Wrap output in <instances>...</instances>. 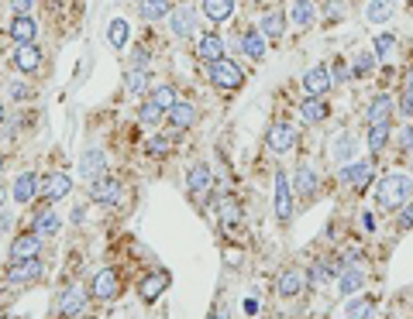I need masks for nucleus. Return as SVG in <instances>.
Masks as SVG:
<instances>
[{
    "label": "nucleus",
    "instance_id": "1",
    "mask_svg": "<svg viewBox=\"0 0 413 319\" xmlns=\"http://www.w3.org/2000/svg\"><path fill=\"white\" fill-rule=\"evenodd\" d=\"M375 196H379V206H386V209H403L413 196V179L407 172H389L379 182Z\"/></svg>",
    "mask_w": 413,
    "mask_h": 319
},
{
    "label": "nucleus",
    "instance_id": "2",
    "mask_svg": "<svg viewBox=\"0 0 413 319\" xmlns=\"http://www.w3.org/2000/svg\"><path fill=\"white\" fill-rule=\"evenodd\" d=\"M206 76H210V82H214L217 89H238V86L245 82V69L234 66L231 59H217V62L206 66Z\"/></svg>",
    "mask_w": 413,
    "mask_h": 319
},
{
    "label": "nucleus",
    "instance_id": "3",
    "mask_svg": "<svg viewBox=\"0 0 413 319\" xmlns=\"http://www.w3.org/2000/svg\"><path fill=\"white\" fill-rule=\"evenodd\" d=\"M296 127L293 124H272L269 127V134H265V144H269V151H276V155H286L289 148H296Z\"/></svg>",
    "mask_w": 413,
    "mask_h": 319
},
{
    "label": "nucleus",
    "instance_id": "4",
    "mask_svg": "<svg viewBox=\"0 0 413 319\" xmlns=\"http://www.w3.org/2000/svg\"><path fill=\"white\" fill-rule=\"evenodd\" d=\"M69 193H73V179H69L66 172H48V175L41 179V196L48 202L66 200Z\"/></svg>",
    "mask_w": 413,
    "mask_h": 319
},
{
    "label": "nucleus",
    "instance_id": "5",
    "mask_svg": "<svg viewBox=\"0 0 413 319\" xmlns=\"http://www.w3.org/2000/svg\"><path fill=\"white\" fill-rule=\"evenodd\" d=\"M169 28H172L176 38H190V35L197 31V10L186 7V3H179V7L169 14Z\"/></svg>",
    "mask_w": 413,
    "mask_h": 319
},
{
    "label": "nucleus",
    "instance_id": "6",
    "mask_svg": "<svg viewBox=\"0 0 413 319\" xmlns=\"http://www.w3.org/2000/svg\"><path fill=\"white\" fill-rule=\"evenodd\" d=\"M334 80H330V69L328 66H314V69H307V76H303V93L307 96H324Z\"/></svg>",
    "mask_w": 413,
    "mask_h": 319
},
{
    "label": "nucleus",
    "instance_id": "7",
    "mask_svg": "<svg viewBox=\"0 0 413 319\" xmlns=\"http://www.w3.org/2000/svg\"><path fill=\"white\" fill-rule=\"evenodd\" d=\"M14 69H18V73H28V76L41 69V52L35 48V41H31V45H18V48H14Z\"/></svg>",
    "mask_w": 413,
    "mask_h": 319
},
{
    "label": "nucleus",
    "instance_id": "8",
    "mask_svg": "<svg viewBox=\"0 0 413 319\" xmlns=\"http://www.w3.org/2000/svg\"><path fill=\"white\" fill-rule=\"evenodd\" d=\"M341 182H348V186H355V189H365V182L372 179V161H348V165H341Z\"/></svg>",
    "mask_w": 413,
    "mask_h": 319
},
{
    "label": "nucleus",
    "instance_id": "9",
    "mask_svg": "<svg viewBox=\"0 0 413 319\" xmlns=\"http://www.w3.org/2000/svg\"><path fill=\"white\" fill-rule=\"evenodd\" d=\"M121 193L124 186L118 182V179H107V175H100L97 182H93V202H107V206H114V202H121Z\"/></svg>",
    "mask_w": 413,
    "mask_h": 319
},
{
    "label": "nucleus",
    "instance_id": "10",
    "mask_svg": "<svg viewBox=\"0 0 413 319\" xmlns=\"http://www.w3.org/2000/svg\"><path fill=\"white\" fill-rule=\"evenodd\" d=\"M104 168H107V158H104L100 148H86V151H83V158H80V175L83 179L97 182V179L104 175Z\"/></svg>",
    "mask_w": 413,
    "mask_h": 319
},
{
    "label": "nucleus",
    "instance_id": "11",
    "mask_svg": "<svg viewBox=\"0 0 413 319\" xmlns=\"http://www.w3.org/2000/svg\"><path fill=\"white\" fill-rule=\"evenodd\" d=\"M10 38L18 41V45H31L35 35H38V24L31 21V14H14V21H10Z\"/></svg>",
    "mask_w": 413,
    "mask_h": 319
},
{
    "label": "nucleus",
    "instance_id": "12",
    "mask_svg": "<svg viewBox=\"0 0 413 319\" xmlns=\"http://www.w3.org/2000/svg\"><path fill=\"white\" fill-rule=\"evenodd\" d=\"M41 254V237L31 230V234H21V237H14L10 244V258L14 261H24V258H38Z\"/></svg>",
    "mask_w": 413,
    "mask_h": 319
},
{
    "label": "nucleus",
    "instance_id": "13",
    "mask_svg": "<svg viewBox=\"0 0 413 319\" xmlns=\"http://www.w3.org/2000/svg\"><path fill=\"white\" fill-rule=\"evenodd\" d=\"M83 306H86V292H83V288H76V285H73V288H66V292L59 295V313H62L66 319H76L83 313Z\"/></svg>",
    "mask_w": 413,
    "mask_h": 319
},
{
    "label": "nucleus",
    "instance_id": "14",
    "mask_svg": "<svg viewBox=\"0 0 413 319\" xmlns=\"http://www.w3.org/2000/svg\"><path fill=\"white\" fill-rule=\"evenodd\" d=\"M330 107L324 96H307L303 103H300V117H303V124H321V120H328Z\"/></svg>",
    "mask_w": 413,
    "mask_h": 319
},
{
    "label": "nucleus",
    "instance_id": "15",
    "mask_svg": "<svg viewBox=\"0 0 413 319\" xmlns=\"http://www.w3.org/2000/svg\"><path fill=\"white\" fill-rule=\"evenodd\" d=\"M289 21H293L296 28L317 24V7H314V0H293V3H289Z\"/></svg>",
    "mask_w": 413,
    "mask_h": 319
},
{
    "label": "nucleus",
    "instance_id": "16",
    "mask_svg": "<svg viewBox=\"0 0 413 319\" xmlns=\"http://www.w3.org/2000/svg\"><path fill=\"white\" fill-rule=\"evenodd\" d=\"M276 216H279V220H289V216H293V196H289L286 172H276Z\"/></svg>",
    "mask_w": 413,
    "mask_h": 319
},
{
    "label": "nucleus",
    "instance_id": "17",
    "mask_svg": "<svg viewBox=\"0 0 413 319\" xmlns=\"http://www.w3.org/2000/svg\"><path fill=\"white\" fill-rule=\"evenodd\" d=\"M118 288H121L118 272L104 268V272H97V275H93V295H97V299H114V295H118Z\"/></svg>",
    "mask_w": 413,
    "mask_h": 319
},
{
    "label": "nucleus",
    "instance_id": "18",
    "mask_svg": "<svg viewBox=\"0 0 413 319\" xmlns=\"http://www.w3.org/2000/svg\"><path fill=\"white\" fill-rule=\"evenodd\" d=\"M38 275H41V258H24V261H14V265H10V275H7V279L24 285V281L38 279Z\"/></svg>",
    "mask_w": 413,
    "mask_h": 319
},
{
    "label": "nucleus",
    "instance_id": "19",
    "mask_svg": "<svg viewBox=\"0 0 413 319\" xmlns=\"http://www.w3.org/2000/svg\"><path fill=\"white\" fill-rule=\"evenodd\" d=\"M393 110H396V103H393V96H375L369 103V110H365V120L369 124H389V117H393Z\"/></svg>",
    "mask_w": 413,
    "mask_h": 319
},
{
    "label": "nucleus",
    "instance_id": "20",
    "mask_svg": "<svg viewBox=\"0 0 413 319\" xmlns=\"http://www.w3.org/2000/svg\"><path fill=\"white\" fill-rule=\"evenodd\" d=\"M165 288H169V275H165V272H155V275H148V279L138 285V295H141L145 302H155Z\"/></svg>",
    "mask_w": 413,
    "mask_h": 319
},
{
    "label": "nucleus",
    "instance_id": "21",
    "mask_svg": "<svg viewBox=\"0 0 413 319\" xmlns=\"http://www.w3.org/2000/svg\"><path fill=\"white\" fill-rule=\"evenodd\" d=\"M210 182H214V175H210V165H206V161L190 165V175H186L190 193H206V189H210Z\"/></svg>",
    "mask_w": 413,
    "mask_h": 319
},
{
    "label": "nucleus",
    "instance_id": "22",
    "mask_svg": "<svg viewBox=\"0 0 413 319\" xmlns=\"http://www.w3.org/2000/svg\"><path fill=\"white\" fill-rule=\"evenodd\" d=\"M317 186H321V175L314 172V165H300L296 168V193H303V196H314L317 193Z\"/></svg>",
    "mask_w": 413,
    "mask_h": 319
},
{
    "label": "nucleus",
    "instance_id": "23",
    "mask_svg": "<svg viewBox=\"0 0 413 319\" xmlns=\"http://www.w3.org/2000/svg\"><path fill=\"white\" fill-rule=\"evenodd\" d=\"M35 189H38V179H35V172H21L18 179H14V202H31L35 196Z\"/></svg>",
    "mask_w": 413,
    "mask_h": 319
},
{
    "label": "nucleus",
    "instance_id": "24",
    "mask_svg": "<svg viewBox=\"0 0 413 319\" xmlns=\"http://www.w3.org/2000/svg\"><path fill=\"white\" fill-rule=\"evenodd\" d=\"M197 55L204 59L206 66L217 62V59H224V41L217 38V35H204V38L197 41Z\"/></svg>",
    "mask_w": 413,
    "mask_h": 319
},
{
    "label": "nucleus",
    "instance_id": "25",
    "mask_svg": "<svg viewBox=\"0 0 413 319\" xmlns=\"http://www.w3.org/2000/svg\"><path fill=\"white\" fill-rule=\"evenodd\" d=\"M169 120H172V127H176V131H186V127H193V120H197V107L179 100V103L169 110Z\"/></svg>",
    "mask_w": 413,
    "mask_h": 319
},
{
    "label": "nucleus",
    "instance_id": "26",
    "mask_svg": "<svg viewBox=\"0 0 413 319\" xmlns=\"http://www.w3.org/2000/svg\"><path fill=\"white\" fill-rule=\"evenodd\" d=\"M241 48H245L248 59H262L265 55V35H262V28H248L245 35H241Z\"/></svg>",
    "mask_w": 413,
    "mask_h": 319
},
{
    "label": "nucleus",
    "instance_id": "27",
    "mask_svg": "<svg viewBox=\"0 0 413 319\" xmlns=\"http://www.w3.org/2000/svg\"><path fill=\"white\" fill-rule=\"evenodd\" d=\"M300 288H303V272H296V268L283 272V275H279V281H276V292H279L283 299H293Z\"/></svg>",
    "mask_w": 413,
    "mask_h": 319
},
{
    "label": "nucleus",
    "instance_id": "28",
    "mask_svg": "<svg viewBox=\"0 0 413 319\" xmlns=\"http://www.w3.org/2000/svg\"><path fill=\"white\" fill-rule=\"evenodd\" d=\"M59 227H62V220H59L52 209H38V213H35V234H38V237L59 234Z\"/></svg>",
    "mask_w": 413,
    "mask_h": 319
},
{
    "label": "nucleus",
    "instance_id": "29",
    "mask_svg": "<svg viewBox=\"0 0 413 319\" xmlns=\"http://www.w3.org/2000/svg\"><path fill=\"white\" fill-rule=\"evenodd\" d=\"M200 7H204L206 21H227L234 14V0H204Z\"/></svg>",
    "mask_w": 413,
    "mask_h": 319
},
{
    "label": "nucleus",
    "instance_id": "30",
    "mask_svg": "<svg viewBox=\"0 0 413 319\" xmlns=\"http://www.w3.org/2000/svg\"><path fill=\"white\" fill-rule=\"evenodd\" d=\"M127 38H131V24H127L124 17H114V21L107 24V41H111V45H114L118 52H124Z\"/></svg>",
    "mask_w": 413,
    "mask_h": 319
},
{
    "label": "nucleus",
    "instance_id": "31",
    "mask_svg": "<svg viewBox=\"0 0 413 319\" xmlns=\"http://www.w3.org/2000/svg\"><path fill=\"white\" fill-rule=\"evenodd\" d=\"M362 285H365V272H362V268H344V272H341V279H337L341 295H351V292H358Z\"/></svg>",
    "mask_w": 413,
    "mask_h": 319
},
{
    "label": "nucleus",
    "instance_id": "32",
    "mask_svg": "<svg viewBox=\"0 0 413 319\" xmlns=\"http://www.w3.org/2000/svg\"><path fill=\"white\" fill-rule=\"evenodd\" d=\"M262 35L265 38H283V31H286V14H279V10H272V14H265L262 17Z\"/></svg>",
    "mask_w": 413,
    "mask_h": 319
},
{
    "label": "nucleus",
    "instance_id": "33",
    "mask_svg": "<svg viewBox=\"0 0 413 319\" xmlns=\"http://www.w3.org/2000/svg\"><path fill=\"white\" fill-rule=\"evenodd\" d=\"M138 10L145 21H162L165 14H172V0H141Z\"/></svg>",
    "mask_w": 413,
    "mask_h": 319
},
{
    "label": "nucleus",
    "instance_id": "34",
    "mask_svg": "<svg viewBox=\"0 0 413 319\" xmlns=\"http://www.w3.org/2000/svg\"><path fill=\"white\" fill-rule=\"evenodd\" d=\"M148 100H152V103H155V107H159L162 114H169V110H172V107L179 103V100H176V89H172V86H155Z\"/></svg>",
    "mask_w": 413,
    "mask_h": 319
},
{
    "label": "nucleus",
    "instance_id": "35",
    "mask_svg": "<svg viewBox=\"0 0 413 319\" xmlns=\"http://www.w3.org/2000/svg\"><path fill=\"white\" fill-rule=\"evenodd\" d=\"M389 144V124H369V151H382Z\"/></svg>",
    "mask_w": 413,
    "mask_h": 319
},
{
    "label": "nucleus",
    "instance_id": "36",
    "mask_svg": "<svg viewBox=\"0 0 413 319\" xmlns=\"http://www.w3.org/2000/svg\"><path fill=\"white\" fill-rule=\"evenodd\" d=\"M365 17H369L372 24L389 21V17H393V3H389V0H372L369 7H365Z\"/></svg>",
    "mask_w": 413,
    "mask_h": 319
},
{
    "label": "nucleus",
    "instance_id": "37",
    "mask_svg": "<svg viewBox=\"0 0 413 319\" xmlns=\"http://www.w3.org/2000/svg\"><path fill=\"white\" fill-rule=\"evenodd\" d=\"M124 82H127V93H131V96H141V93L148 89V69H131V73L124 76Z\"/></svg>",
    "mask_w": 413,
    "mask_h": 319
},
{
    "label": "nucleus",
    "instance_id": "38",
    "mask_svg": "<svg viewBox=\"0 0 413 319\" xmlns=\"http://www.w3.org/2000/svg\"><path fill=\"white\" fill-rule=\"evenodd\" d=\"M176 134H183V131H172V134H155V138L148 141V155L165 158V155H169V148H172V141H176Z\"/></svg>",
    "mask_w": 413,
    "mask_h": 319
},
{
    "label": "nucleus",
    "instance_id": "39",
    "mask_svg": "<svg viewBox=\"0 0 413 319\" xmlns=\"http://www.w3.org/2000/svg\"><path fill=\"white\" fill-rule=\"evenodd\" d=\"M348 319H375V302L372 299H355V302H348Z\"/></svg>",
    "mask_w": 413,
    "mask_h": 319
},
{
    "label": "nucleus",
    "instance_id": "40",
    "mask_svg": "<svg viewBox=\"0 0 413 319\" xmlns=\"http://www.w3.org/2000/svg\"><path fill=\"white\" fill-rule=\"evenodd\" d=\"M330 151H334V158H337V161H348V158H351V155H355V141H351V134H337Z\"/></svg>",
    "mask_w": 413,
    "mask_h": 319
},
{
    "label": "nucleus",
    "instance_id": "41",
    "mask_svg": "<svg viewBox=\"0 0 413 319\" xmlns=\"http://www.w3.org/2000/svg\"><path fill=\"white\" fill-rule=\"evenodd\" d=\"M217 213H220L224 223H238V220H241V206L234 200H220L217 202Z\"/></svg>",
    "mask_w": 413,
    "mask_h": 319
},
{
    "label": "nucleus",
    "instance_id": "42",
    "mask_svg": "<svg viewBox=\"0 0 413 319\" xmlns=\"http://www.w3.org/2000/svg\"><path fill=\"white\" fill-rule=\"evenodd\" d=\"M393 52H396V38H393V35H379V38H375V55L393 59Z\"/></svg>",
    "mask_w": 413,
    "mask_h": 319
},
{
    "label": "nucleus",
    "instance_id": "43",
    "mask_svg": "<svg viewBox=\"0 0 413 319\" xmlns=\"http://www.w3.org/2000/svg\"><path fill=\"white\" fill-rule=\"evenodd\" d=\"M330 275H334V265H330V261H321V265H314V272H310V281H314V285H324Z\"/></svg>",
    "mask_w": 413,
    "mask_h": 319
},
{
    "label": "nucleus",
    "instance_id": "44",
    "mask_svg": "<svg viewBox=\"0 0 413 319\" xmlns=\"http://www.w3.org/2000/svg\"><path fill=\"white\" fill-rule=\"evenodd\" d=\"M138 120H141V124H159V120H162V110H159V107H155V103L148 100V103L141 107V114H138Z\"/></svg>",
    "mask_w": 413,
    "mask_h": 319
},
{
    "label": "nucleus",
    "instance_id": "45",
    "mask_svg": "<svg viewBox=\"0 0 413 319\" xmlns=\"http://www.w3.org/2000/svg\"><path fill=\"white\" fill-rule=\"evenodd\" d=\"M400 114L413 117V76H410V82H407V89H403V100H400Z\"/></svg>",
    "mask_w": 413,
    "mask_h": 319
},
{
    "label": "nucleus",
    "instance_id": "46",
    "mask_svg": "<svg viewBox=\"0 0 413 319\" xmlns=\"http://www.w3.org/2000/svg\"><path fill=\"white\" fill-rule=\"evenodd\" d=\"M348 76H351V69L344 66V59H337V62H334V73H330V80L341 82V80H348Z\"/></svg>",
    "mask_w": 413,
    "mask_h": 319
},
{
    "label": "nucleus",
    "instance_id": "47",
    "mask_svg": "<svg viewBox=\"0 0 413 319\" xmlns=\"http://www.w3.org/2000/svg\"><path fill=\"white\" fill-rule=\"evenodd\" d=\"M400 227H403V230H410L413 227V202H407V206L400 209Z\"/></svg>",
    "mask_w": 413,
    "mask_h": 319
},
{
    "label": "nucleus",
    "instance_id": "48",
    "mask_svg": "<svg viewBox=\"0 0 413 319\" xmlns=\"http://www.w3.org/2000/svg\"><path fill=\"white\" fill-rule=\"evenodd\" d=\"M372 66H375V59H372V55H362V59L355 62V73H358V76H365V73H369Z\"/></svg>",
    "mask_w": 413,
    "mask_h": 319
},
{
    "label": "nucleus",
    "instance_id": "49",
    "mask_svg": "<svg viewBox=\"0 0 413 319\" xmlns=\"http://www.w3.org/2000/svg\"><path fill=\"white\" fill-rule=\"evenodd\" d=\"M134 69H148V52L145 48H134Z\"/></svg>",
    "mask_w": 413,
    "mask_h": 319
},
{
    "label": "nucleus",
    "instance_id": "50",
    "mask_svg": "<svg viewBox=\"0 0 413 319\" xmlns=\"http://www.w3.org/2000/svg\"><path fill=\"white\" fill-rule=\"evenodd\" d=\"M10 7H14V14H28L35 7V0H10Z\"/></svg>",
    "mask_w": 413,
    "mask_h": 319
},
{
    "label": "nucleus",
    "instance_id": "51",
    "mask_svg": "<svg viewBox=\"0 0 413 319\" xmlns=\"http://www.w3.org/2000/svg\"><path fill=\"white\" fill-rule=\"evenodd\" d=\"M400 148H403V151H413V127H407V131L400 134Z\"/></svg>",
    "mask_w": 413,
    "mask_h": 319
},
{
    "label": "nucleus",
    "instance_id": "52",
    "mask_svg": "<svg viewBox=\"0 0 413 319\" xmlns=\"http://www.w3.org/2000/svg\"><path fill=\"white\" fill-rule=\"evenodd\" d=\"M328 17H330V21H337V17H341V0H328Z\"/></svg>",
    "mask_w": 413,
    "mask_h": 319
},
{
    "label": "nucleus",
    "instance_id": "53",
    "mask_svg": "<svg viewBox=\"0 0 413 319\" xmlns=\"http://www.w3.org/2000/svg\"><path fill=\"white\" fill-rule=\"evenodd\" d=\"M10 96H14V100H24L28 89H24V86H10Z\"/></svg>",
    "mask_w": 413,
    "mask_h": 319
},
{
    "label": "nucleus",
    "instance_id": "54",
    "mask_svg": "<svg viewBox=\"0 0 413 319\" xmlns=\"http://www.w3.org/2000/svg\"><path fill=\"white\" fill-rule=\"evenodd\" d=\"M245 313H248V316H255V313H258V302H255V299H245Z\"/></svg>",
    "mask_w": 413,
    "mask_h": 319
},
{
    "label": "nucleus",
    "instance_id": "55",
    "mask_svg": "<svg viewBox=\"0 0 413 319\" xmlns=\"http://www.w3.org/2000/svg\"><path fill=\"white\" fill-rule=\"evenodd\" d=\"M362 220H365V230H375V216H372V213H365Z\"/></svg>",
    "mask_w": 413,
    "mask_h": 319
},
{
    "label": "nucleus",
    "instance_id": "56",
    "mask_svg": "<svg viewBox=\"0 0 413 319\" xmlns=\"http://www.w3.org/2000/svg\"><path fill=\"white\" fill-rule=\"evenodd\" d=\"M4 202H7V189H0V206H4Z\"/></svg>",
    "mask_w": 413,
    "mask_h": 319
},
{
    "label": "nucleus",
    "instance_id": "57",
    "mask_svg": "<svg viewBox=\"0 0 413 319\" xmlns=\"http://www.w3.org/2000/svg\"><path fill=\"white\" fill-rule=\"evenodd\" d=\"M210 319H227V313H214V316Z\"/></svg>",
    "mask_w": 413,
    "mask_h": 319
},
{
    "label": "nucleus",
    "instance_id": "58",
    "mask_svg": "<svg viewBox=\"0 0 413 319\" xmlns=\"http://www.w3.org/2000/svg\"><path fill=\"white\" fill-rule=\"evenodd\" d=\"M4 117H7V114H4V107H0V124H4Z\"/></svg>",
    "mask_w": 413,
    "mask_h": 319
},
{
    "label": "nucleus",
    "instance_id": "59",
    "mask_svg": "<svg viewBox=\"0 0 413 319\" xmlns=\"http://www.w3.org/2000/svg\"><path fill=\"white\" fill-rule=\"evenodd\" d=\"M0 172H4V155H0Z\"/></svg>",
    "mask_w": 413,
    "mask_h": 319
}]
</instances>
